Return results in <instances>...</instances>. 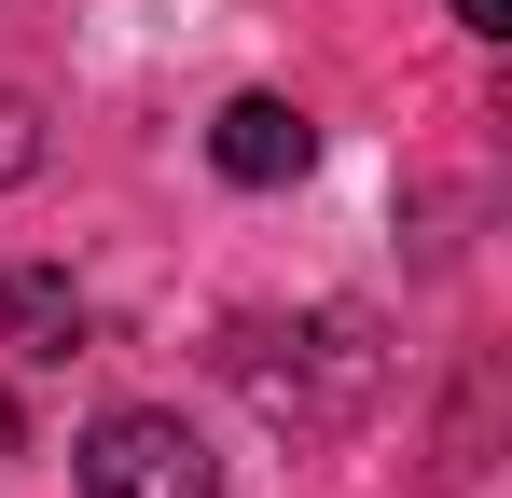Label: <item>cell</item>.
Returning a JSON list of instances; mask_svg holds the SVG:
<instances>
[{"label":"cell","instance_id":"obj_1","mask_svg":"<svg viewBox=\"0 0 512 498\" xmlns=\"http://www.w3.org/2000/svg\"><path fill=\"white\" fill-rule=\"evenodd\" d=\"M236 374H250L263 415H291V429H346V415L388 388V346H374V319H305V332H250Z\"/></svg>","mask_w":512,"mask_h":498},{"label":"cell","instance_id":"obj_2","mask_svg":"<svg viewBox=\"0 0 512 498\" xmlns=\"http://www.w3.org/2000/svg\"><path fill=\"white\" fill-rule=\"evenodd\" d=\"M208 443L180 415H97L84 429V498H208Z\"/></svg>","mask_w":512,"mask_h":498},{"label":"cell","instance_id":"obj_3","mask_svg":"<svg viewBox=\"0 0 512 498\" xmlns=\"http://www.w3.org/2000/svg\"><path fill=\"white\" fill-rule=\"evenodd\" d=\"M305 153H319V139H305L291 97H222V125H208V166H222V180H291Z\"/></svg>","mask_w":512,"mask_h":498},{"label":"cell","instance_id":"obj_4","mask_svg":"<svg viewBox=\"0 0 512 498\" xmlns=\"http://www.w3.org/2000/svg\"><path fill=\"white\" fill-rule=\"evenodd\" d=\"M0 332H14V360H84V291L70 277H14L0 291Z\"/></svg>","mask_w":512,"mask_h":498},{"label":"cell","instance_id":"obj_5","mask_svg":"<svg viewBox=\"0 0 512 498\" xmlns=\"http://www.w3.org/2000/svg\"><path fill=\"white\" fill-rule=\"evenodd\" d=\"M28 166H42V111H28V97H0V180H28Z\"/></svg>","mask_w":512,"mask_h":498},{"label":"cell","instance_id":"obj_6","mask_svg":"<svg viewBox=\"0 0 512 498\" xmlns=\"http://www.w3.org/2000/svg\"><path fill=\"white\" fill-rule=\"evenodd\" d=\"M457 28H485V42H499V28H512V0H457Z\"/></svg>","mask_w":512,"mask_h":498},{"label":"cell","instance_id":"obj_7","mask_svg":"<svg viewBox=\"0 0 512 498\" xmlns=\"http://www.w3.org/2000/svg\"><path fill=\"white\" fill-rule=\"evenodd\" d=\"M0 429H14V415H0Z\"/></svg>","mask_w":512,"mask_h":498}]
</instances>
